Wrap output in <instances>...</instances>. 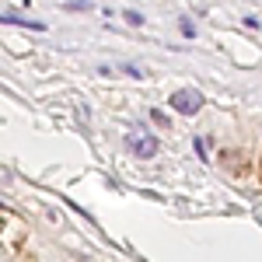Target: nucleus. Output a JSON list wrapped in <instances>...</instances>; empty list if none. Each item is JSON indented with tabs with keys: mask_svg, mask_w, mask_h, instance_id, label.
<instances>
[{
	"mask_svg": "<svg viewBox=\"0 0 262 262\" xmlns=\"http://www.w3.org/2000/svg\"><path fill=\"white\" fill-rule=\"evenodd\" d=\"M4 25H21V28H32V32H42L46 28L42 21H28V18H18V14H4Z\"/></svg>",
	"mask_w": 262,
	"mask_h": 262,
	"instance_id": "obj_3",
	"label": "nucleus"
},
{
	"mask_svg": "<svg viewBox=\"0 0 262 262\" xmlns=\"http://www.w3.org/2000/svg\"><path fill=\"white\" fill-rule=\"evenodd\" d=\"M158 140H154V133L147 130L143 123H136V126H130V133H126V151L133 154V158H140V161H151L154 154H158Z\"/></svg>",
	"mask_w": 262,
	"mask_h": 262,
	"instance_id": "obj_1",
	"label": "nucleus"
},
{
	"mask_svg": "<svg viewBox=\"0 0 262 262\" xmlns=\"http://www.w3.org/2000/svg\"><path fill=\"white\" fill-rule=\"evenodd\" d=\"M123 18H126V25H133V28L143 25V14H140V11H123Z\"/></svg>",
	"mask_w": 262,
	"mask_h": 262,
	"instance_id": "obj_5",
	"label": "nucleus"
},
{
	"mask_svg": "<svg viewBox=\"0 0 262 262\" xmlns=\"http://www.w3.org/2000/svg\"><path fill=\"white\" fill-rule=\"evenodd\" d=\"M119 70H123V73H130V77H143V70H140V66H133V63H119Z\"/></svg>",
	"mask_w": 262,
	"mask_h": 262,
	"instance_id": "obj_6",
	"label": "nucleus"
},
{
	"mask_svg": "<svg viewBox=\"0 0 262 262\" xmlns=\"http://www.w3.org/2000/svg\"><path fill=\"white\" fill-rule=\"evenodd\" d=\"M171 108L178 112V116L189 119V116H196V112L203 108V95H199V91H193V88L175 91V95H171Z\"/></svg>",
	"mask_w": 262,
	"mask_h": 262,
	"instance_id": "obj_2",
	"label": "nucleus"
},
{
	"mask_svg": "<svg viewBox=\"0 0 262 262\" xmlns=\"http://www.w3.org/2000/svg\"><path fill=\"white\" fill-rule=\"evenodd\" d=\"M178 28H182L185 39H196V21H193L189 14H182V18H178Z\"/></svg>",
	"mask_w": 262,
	"mask_h": 262,
	"instance_id": "obj_4",
	"label": "nucleus"
},
{
	"mask_svg": "<svg viewBox=\"0 0 262 262\" xmlns=\"http://www.w3.org/2000/svg\"><path fill=\"white\" fill-rule=\"evenodd\" d=\"M91 4H88V0H70V4H66V11H88Z\"/></svg>",
	"mask_w": 262,
	"mask_h": 262,
	"instance_id": "obj_9",
	"label": "nucleus"
},
{
	"mask_svg": "<svg viewBox=\"0 0 262 262\" xmlns=\"http://www.w3.org/2000/svg\"><path fill=\"white\" fill-rule=\"evenodd\" d=\"M196 154H199L203 161H210V154H206V140H203V136H196Z\"/></svg>",
	"mask_w": 262,
	"mask_h": 262,
	"instance_id": "obj_8",
	"label": "nucleus"
},
{
	"mask_svg": "<svg viewBox=\"0 0 262 262\" xmlns=\"http://www.w3.org/2000/svg\"><path fill=\"white\" fill-rule=\"evenodd\" d=\"M151 119H154L158 126H168V123H171V119L164 116V112H161V108H154V112H151Z\"/></svg>",
	"mask_w": 262,
	"mask_h": 262,
	"instance_id": "obj_7",
	"label": "nucleus"
}]
</instances>
